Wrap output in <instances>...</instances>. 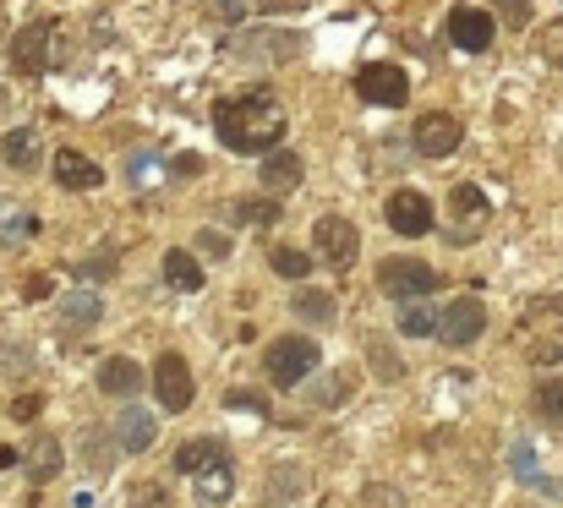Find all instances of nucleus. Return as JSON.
Wrapping results in <instances>:
<instances>
[{
  "mask_svg": "<svg viewBox=\"0 0 563 508\" xmlns=\"http://www.w3.org/2000/svg\"><path fill=\"white\" fill-rule=\"evenodd\" d=\"M285 126H290V115H285L279 93H268V88L230 93L213 104V132L230 154H274L285 143Z\"/></svg>",
  "mask_w": 563,
  "mask_h": 508,
  "instance_id": "obj_1",
  "label": "nucleus"
},
{
  "mask_svg": "<svg viewBox=\"0 0 563 508\" xmlns=\"http://www.w3.org/2000/svg\"><path fill=\"white\" fill-rule=\"evenodd\" d=\"M263 372H268L274 388H296V383H307V377L318 372V344H312L307 334L274 339L268 355H263Z\"/></svg>",
  "mask_w": 563,
  "mask_h": 508,
  "instance_id": "obj_2",
  "label": "nucleus"
},
{
  "mask_svg": "<svg viewBox=\"0 0 563 508\" xmlns=\"http://www.w3.org/2000/svg\"><path fill=\"white\" fill-rule=\"evenodd\" d=\"M224 55H230V60H268V66H285V60L301 55V33H290V27H252V33L224 38Z\"/></svg>",
  "mask_w": 563,
  "mask_h": 508,
  "instance_id": "obj_3",
  "label": "nucleus"
},
{
  "mask_svg": "<svg viewBox=\"0 0 563 508\" xmlns=\"http://www.w3.org/2000/svg\"><path fill=\"white\" fill-rule=\"evenodd\" d=\"M438 285H443V274L427 268L421 257H388V263L377 268V290L394 296V301H427Z\"/></svg>",
  "mask_w": 563,
  "mask_h": 508,
  "instance_id": "obj_4",
  "label": "nucleus"
},
{
  "mask_svg": "<svg viewBox=\"0 0 563 508\" xmlns=\"http://www.w3.org/2000/svg\"><path fill=\"white\" fill-rule=\"evenodd\" d=\"M55 22L49 16H38V22H27L16 38H11V71H22V77H38V71H49L55 66Z\"/></svg>",
  "mask_w": 563,
  "mask_h": 508,
  "instance_id": "obj_5",
  "label": "nucleus"
},
{
  "mask_svg": "<svg viewBox=\"0 0 563 508\" xmlns=\"http://www.w3.org/2000/svg\"><path fill=\"white\" fill-rule=\"evenodd\" d=\"M526 334H531V361H559L563 355V301L553 296H537L531 301V318H526Z\"/></svg>",
  "mask_w": 563,
  "mask_h": 508,
  "instance_id": "obj_6",
  "label": "nucleus"
},
{
  "mask_svg": "<svg viewBox=\"0 0 563 508\" xmlns=\"http://www.w3.org/2000/svg\"><path fill=\"white\" fill-rule=\"evenodd\" d=\"M356 99H367L377 110H399L410 99V77L399 66H388V60H373V66L356 71Z\"/></svg>",
  "mask_w": 563,
  "mask_h": 508,
  "instance_id": "obj_7",
  "label": "nucleus"
},
{
  "mask_svg": "<svg viewBox=\"0 0 563 508\" xmlns=\"http://www.w3.org/2000/svg\"><path fill=\"white\" fill-rule=\"evenodd\" d=\"M312 246H318V257H323L329 268H351L356 252H362V235H356V224H351L345 213H323L318 230H312Z\"/></svg>",
  "mask_w": 563,
  "mask_h": 508,
  "instance_id": "obj_8",
  "label": "nucleus"
},
{
  "mask_svg": "<svg viewBox=\"0 0 563 508\" xmlns=\"http://www.w3.org/2000/svg\"><path fill=\"white\" fill-rule=\"evenodd\" d=\"M154 394H159V405H165V416H181L191 410V366L187 355H176V350H165L159 355V366H154Z\"/></svg>",
  "mask_w": 563,
  "mask_h": 508,
  "instance_id": "obj_9",
  "label": "nucleus"
},
{
  "mask_svg": "<svg viewBox=\"0 0 563 508\" xmlns=\"http://www.w3.org/2000/svg\"><path fill=\"white\" fill-rule=\"evenodd\" d=\"M410 143H416V154H421V159H449V154L465 143V126H460L454 115H443V110H427V115L416 121Z\"/></svg>",
  "mask_w": 563,
  "mask_h": 508,
  "instance_id": "obj_10",
  "label": "nucleus"
},
{
  "mask_svg": "<svg viewBox=\"0 0 563 508\" xmlns=\"http://www.w3.org/2000/svg\"><path fill=\"white\" fill-rule=\"evenodd\" d=\"M482 334H487V307H482L476 296H460V301L438 318V339H443V344H454V350L476 344Z\"/></svg>",
  "mask_w": 563,
  "mask_h": 508,
  "instance_id": "obj_11",
  "label": "nucleus"
},
{
  "mask_svg": "<svg viewBox=\"0 0 563 508\" xmlns=\"http://www.w3.org/2000/svg\"><path fill=\"white\" fill-rule=\"evenodd\" d=\"M449 44L465 49V55H482L493 44V11L482 5H454L449 11Z\"/></svg>",
  "mask_w": 563,
  "mask_h": 508,
  "instance_id": "obj_12",
  "label": "nucleus"
},
{
  "mask_svg": "<svg viewBox=\"0 0 563 508\" xmlns=\"http://www.w3.org/2000/svg\"><path fill=\"white\" fill-rule=\"evenodd\" d=\"M388 230L394 235H427L432 230V202H427V191H410V186H399L394 197H388Z\"/></svg>",
  "mask_w": 563,
  "mask_h": 508,
  "instance_id": "obj_13",
  "label": "nucleus"
},
{
  "mask_svg": "<svg viewBox=\"0 0 563 508\" xmlns=\"http://www.w3.org/2000/svg\"><path fill=\"white\" fill-rule=\"evenodd\" d=\"M154 438H159V416H154L148 405H126V410H121V427H115L121 454H148Z\"/></svg>",
  "mask_w": 563,
  "mask_h": 508,
  "instance_id": "obj_14",
  "label": "nucleus"
},
{
  "mask_svg": "<svg viewBox=\"0 0 563 508\" xmlns=\"http://www.w3.org/2000/svg\"><path fill=\"white\" fill-rule=\"evenodd\" d=\"M301 175H307V165H301V154H296V148H274V154H263V169H257V180L268 186V197L296 191V186H301Z\"/></svg>",
  "mask_w": 563,
  "mask_h": 508,
  "instance_id": "obj_15",
  "label": "nucleus"
},
{
  "mask_svg": "<svg viewBox=\"0 0 563 508\" xmlns=\"http://www.w3.org/2000/svg\"><path fill=\"white\" fill-rule=\"evenodd\" d=\"M55 186H66V191H93V186H104V169L93 165L88 154H77V148H55Z\"/></svg>",
  "mask_w": 563,
  "mask_h": 508,
  "instance_id": "obj_16",
  "label": "nucleus"
},
{
  "mask_svg": "<svg viewBox=\"0 0 563 508\" xmlns=\"http://www.w3.org/2000/svg\"><path fill=\"white\" fill-rule=\"evenodd\" d=\"M60 465H66V454H60V443H55V438H33V443H27V454H22V471H27V482H33V487L55 482V476H60Z\"/></svg>",
  "mask_w": 563,
  "mask_h": 508,
  "instance_id": "obj_17",
  "label": "nucleus"
},
{
  "mask_svg": "<svg viewBox=\"0 0 563 508\" xmlns=\"http://www.w3.org/2000/svg\"><path fill=\"white\" fill-rule=\"evenodd\" d=\"M99 318H104V301H99L93 290H71V296L60 301V329H66V334H88Z\"/></svg>",
  "mask_w": 563,
  "mask_h": 508,
  "instance_id": "obj_18",
  "label": "nucleus"
},
{
  "mask_svg": "<svg viewBox=\"0 0 563 508\" xmlns=\"http://www.w3.org/2000/svg\"><path fill=\"white\" fill-rule=\"evenodd\" d=\"M99 388H104L110 399H132V394L143 388V366L126 361V355H110V361L99 366Z\"/></svg>",
  "mask_w": 563,
  "mask_h": 508,
  "instance_id": "obj_19",
  "label": "nucleus"
},
{
  "mask_svg": "<svg viewBox=\"0 0 563 508\" xmlns=\"http://www.w3.org/2000/svg\"><path fill=\"white\" fill-rule=\"evenodd\" d=\"M38 235V213L22 202H0V246H27Z\"/></svg>",
  "mask_w": 563,
  "mask_h": 508,
  "instance_id": "obj_20",
  "label": "nucleus"
},
{
  "mask_svg": "<svg viewBox=\"0 0 563 508\" xmlns=\"http://www.w3.org/2000/svg\"><path fill=\"white\" fill-rule=\"evenodd\" d=\"M165 175H170V159H165L159 148H137V154L126 159V180H132L137 191H154Z\"/></svg>",
  "mask_w": 563,
  "mask_h": 508,
  "instance_id": "obj_21",
  "label": "nucleus"
},
{
  "mask_svg": "<svg viewBox=\"0 0 563 508\" xmlns=\"http://www.w3.org/2000/svg\"><path fill=\"white\" fill-rule=\"evenodd\" d=\"M176 465H181L187 476H202V471H213V465H230V460H224V443H213V438H191V443H181Z\"/></svg>",
  "mask_w": 563,
  "mask_h": 508,
  "instance_id": "obj_22",
  "label": "nucleus"
},
{
  "mask_svg": "<svg viewBox=\"0 0 563 508\" xmlns=\"http://www.w3.org/2000/svg\"><path fill=\"white\" fill-rule=\"evenodd\" d=\"M290 307H296V318H307V323H318V329L340 318L334 296H329V290H312V285H296V301H290Z\"/></svg>",
  "mask_w": 563,
  "mask_h": 508,
  "instance_id": "obj_23",
  "label": "nucleus"
},
{
  "mask_svg": "<svg viewBox=\"0 0 563 508\" xmlns=\"http://www.w3.org/2000/svg\"><path fill=\"white\" fill-rule=\"evenodd\" d=\"M0 159L11 169H33L38 165V132L33 126H16V132H5V143H0Z\"/></svg>",
  "mask_w": 563,
  "mask_h": 508,
  "instance_id": "obj_24",
  "label": "nucleus"
},
{
  "mask_svg": "<svg viewBox=\"0 0 563 508\" xmlns=\"http://www.w3.org/2000/svg\"><path fill=\"white\" fill-rule=\"evenodd\" d=\"M191 487H197V504H230V498H235V476H230V465H213V471L191 476Z\"/></svg>",
  "mask_w": 563,
  "mask_h": 508,
  "instance_id": "obj_25",
  "label": "nucleus"
},
{
  "mask_svg": "<svg viewBox=\"0 0 563 508\" xmlns=\"http://www.w3.org/2000/svg\"><path fill=\"white\" fill-rule=\"evenodd\" d=\"M438 307L432 301H405L399 307V334H410V339H427V334H438Z\"/></svg>",
  "mask_w": 563,
  "mask_h": 508,
  "instance_id": "obj_26",
  "label": "nucleus"
},
{
  "mask_svg": "<svg viewBox=\"0 0 563 508\" xmlns=\"http://www.w3.org/2000/svg\"><path fill=\"white\" fill-rule=\"evenodd\" d=\"M165 285L170 290H202V268H197V257L191 252H165Z\"/></svg>",
  "mask_w": 563,
  "mask_h": 508,
  "instance_id": "obj_27",
  "label": "nucleus"
},
{
  "mask_svg": "<svg viewBox=\"0 0 563 508\" xmlns=\"http://www.w3.org/2000/svg\"><path fill=\"white\" fill-rule=\"evenodd\" d=\"M301 487H307V476H301L296 465H274V471H268V504L274 508L296 504V498H301Z\"/></svg>",
  "mask_w": 563,
  "mask_h": 508,
  "instance_id": "obj_28",
  "label": "nucleus"
},
{
  "mask_svg": "<svg viewBox=\"0 0 563 508\" xmlns=\"http://www.w3.org/2000/svg\"><path fill=\"white\" fill-rule=\"evenodd\" d=\"M531 405H537V416L548 427H563V377H542L537 394H531Z\"/></svg>",
  "mask_w": 563,
  "mask_h": 508,
  "instance_id": "obj_29",
  "label": "nucleus"
},
{
  "mask_svg": "<svg viewBox=\"0 0 563 508\" xmlns=\"http://www.w3.org/2000/svg\"><path fill=\"white\" fill-rule=\"evenodd\" d=\"M268 268L285 274V279H307V274H312V252H301V246H274V252H268Z\"/></svg>",
  "mask_w": 563,
  "mask_h": 508,
  "instance_id": "obj_30",
  "label": "nucleus"
},
{
  "mask_svg": "<svg viewBox=\"0 0 563 508\" xmlns=\"http://www.w3.org/2000/svg\"><path fill=\"white\" fill-rule=\"evenodd\" d=\"M367 361H373V372L383 377V383H399V377H405L399 350H394V344H383V339H367Z\"/></svg>",
  "mask_w": 563,
  "mask_h": 508,
  "instance_id": "obj_31",
  "label": "nucleus"
},
{
  "mask_svg": "<svg viewBox=\"0 0 563 508\" xmlns=\"http://www.w3.org/2000/svg\"><path fill=\"white\" fill-rule=\"evenodd\" d=\"M230 213H235L241 224H274V219H279V197H241Z\"/></svg>",
  "mask_w": 563,
  "mask_h": 508,
  "instance_id": "obj_32",
  "label": "nucleus"
},
{
  "mask_svg": "<svg viewBox=\"0 0 563 508\" xmlns=\"http://www.w3.org/2000/svg\"><path fill=\"white\" fill-rule=\"evenodd\" d=\"M454 213H460V224H471V219H487V197H482L471 180H460V186H454Z\"/></svg>",
  "mask_w": 563,
  "mask_h": 508,
  "instance_id": "obj_33",
  "label": "nucleus"
},
{
  "mask_svg": "<svg viewBox=\"0 0 563 508\" xmlns=\"http://www.w3.org/2000/svg\"><path fill=\"white\" fill-rule=\"evenodd\" d=\"M509 471H515V482L537 487V476H542V471H537V443H526V438H520V443L509 449Z\"/></svg>",
  "mask_w": 563,
  "mask_h": 508,
  "instance_id": "obj_34",
  "label": "nucleus"
},
{
  "mask_svg": "<svg viewBox=\"0 0 563 508\" xmlns=\"http://www.w3.org/2000/svg\"><path fill=\"white\" fill-rule=\"evenodd\" d=\"M82 460H88L93 471H110V432H104V427H88V432H82Z\"/></svg>",
  "mask_w": 563,
  "mask_h": 508,
  "instance_id": "obj_35",
  "label": "nucleus"
},
{
  "mask_svg": "<svg viewBox=\"0 0 563 508\" xmlns=\"http://www.w3.org/2000/svg\"><path fill=\"white\" fill-rule=\"evenodd\" d=\"M334 399H351V377H323L312 388V405H334Z\"/></svg>",
  "mask_w": 563,
  "mask_h": 508,
  "instance_id": "obj_36",
  "label": "nucleus"
},
{
  "mask_svg": "<svg viewBox=\"0 0 563 508\" xmlns=\"http://www.w3.org/2000/svg\"><path fill=\"white\" fill-rule=\"evenodd\" d=\"M132 508H170V493H165L159 482H143V487L132 493Z\"/></svg>",
  "mask_w": 563,
  "mask_h": 508,
  "instance_id": "obj_37",
  "label": "nucleus"
},
{
  "mask_svg": "<svg viewBox=\"0 0 563 508\" xmlns=\"http://www.w3.org/2000/svg\"><path fill=\"white\" fill-rule=\"evenodd\" d=\"M110 268H115V257L104 252V257H93V263H82V268H77V279H82V285H99V279H110Z\"/></svg>",
  "mask_w": 563,
  "mask_h": 508,
  "instance_id": "obj_38",
  "label": "nucleus"
},
{
  "mask_svg": "<svg viewBox=\"0 0 563 508\" xmlns=\"http://www.w3.org/2000/svg\"><path fill=\"white\" fill-rule=\"evenodd\" d=\"M27 344H0V372H27Z\"/></svg>",
  "mask_w": 563,
  "mask_h": 508,
  "instance_id": "obj_39",
  "label": "nucleus"
},
{
  "mask_svg": "<svg viewBox=\"0 0 563 508\" xmlns=\"http://www.w3.org/2000/svg\"><path fill=\"white\" fill-rule=\"evenodd\" d=\"M44 410V399L38 394H22V399H11V421H33Z\"/></svg>",
  "mask_w": 563,
  "mask_h": 508,
  "instance_id": "obj_40",
  "label": "nucleus"
},
{
  "mask_svg": "<svg viewBox=\"0 0 563 508\" xmlns=\"http://www.w3.org/2000/svg\"><path fill=\"white\" fill-rule=\"evenodd\" d=\"M498 5H504V22L509 27H526L531 22V0H498Z\"/></svg>",
  "mask_w": 563,
  "mask_h": 508,
  "instance_id": "obj_41",
  "label": "nucleus"
},
{
  "mask_svg": "<svg viewBox=\"0 0 563 508\" xmlns=\"http://www.w3.org/2000/svg\"><path fill=\"white\" fill-rule=\"evenodd\" d=\"M230 410H257V416H268L263 394H246V388H235V394H230Z\"/></svg>",
  "mask_w": 563,
  "mask_h": 508,
  "instance_id": "obj_42",
  "label": "nucleus"
},
{
  "mask_svg": "<svg viewBox=\"0 0 563 508\" xmlns=\"http://www.w3.org/2000/svg\"><path fill=\"white\" fill-rule=\"evenodd\" d=\"M213 5H219L224 22H246V16H252V0H213Z\"/></svg>",
  "mask_w": 563,
  "mask_h": 508,
  "instance_id": "obj_43",
  "label": "nucleus"
},
{
  "mask_svg": "<svg viewBox=\"0 0 563 508\" xmlns=\"http://www.w3.org/2000/svg\"><path fill=\"white\" fill-rule=\"evenodd\" d=\"M197 246H202L208 257H224V252H230V241H224V235H208V230H197Z\"/></svg>",
  "mask_w": 563,
  "mask_h": 508,
  "instance_id": "obj_44",
  "label": "nucleus"
},
{
  "mask_svg": "<svg viewBox=\"0 0 563 508\" xmlns=\"http://www.w3.org/2000/svg\"><path fill=\"white\" fill-rule=\"evenodd\" d=\"M49 290H55V285H49V279H44V274H33V279H27V285H22V296H27V301H44V296H49Z\"/></svg>",
  "mask_w": 563,
  "mask_h": 508,
  "instance_id": "obj_45",
  "label": "nucleus"
},
{
  "mask_svg": "<svg viewBox=\"0 0 563 508\" xmlns=\"http://www.w3.org/2000/svg\"><path fill=\"white\" fill-rule=\"evenodd\" d=\"M202 169V159L197 154H181V159H170V175H197Z\"/></svg>",
  "mask_w": 563,
  "mask_h": 508,
  "instance_id": "obj_46",
  "label": "nucleus"
},
{
  "mask_svg": "<svg viewBox=\"0 0 563 508\" xmlns=\"http://www.w3.org/2000/svg\"><path fill=\"white\" fill-rule=\"evenodd\" d=\"M11 465H22V454L16 449H0V471H11Z\"/></svg>",
  "mask_w": 563,
  "mask_h": 508,
  "instance_id": "obj_47",
  "label": "nucleus"
},
{
  "mask_svg": "<svg viewBox=\"0 0 563 508\" xmlns=\"http://www.w3.org/2000/svg\"><path fill=\"white\" fill-rule=\"evenodd\" d=\"M71 508H99V504H93V498H88V493H82V498H71Z\"/></svg>",
  "mask_w": 563,
  "mask_h": 508,
  "instance_id": "obj_48",
  "label": "nucleus"
},
{
  "mask_svg": "<svg viewBox=\"0 0 563 508\" xmlns=\"http://www.w3.org/2000/svg\"><path fill=\"white\" fill-rule=\"evenodd\" d=\"M5 110H11V99H5V88H0V115H5Z\"/></svg>",
  "mask_w": 563,
  "mask_h": 508,
  "instance_id": "obj_49",
  "label": "nucleus"
},
{
  "mask_svg": "<svg viewBox=\"0 0 563 508\" xmlns=\"http://www.w3.org/2000/svg\"><path fill=\"white\" fill-rule=\"evenodd\" d=\"M553 60H559V66H563V49H553Z\"/></svg>",
  "mask_w": 563,
  "mask_h": 508,
  "instance_id": "obj_50",
  "label": "nucleus"
}]
</instances>
